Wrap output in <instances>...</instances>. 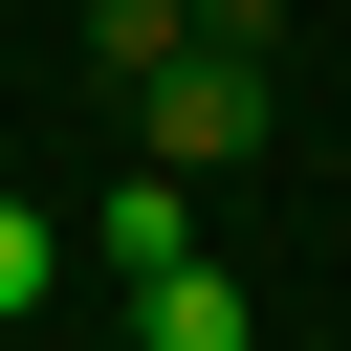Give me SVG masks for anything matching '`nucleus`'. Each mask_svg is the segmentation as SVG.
I'll return each mask as SVG.
<instances>
[{
  "label": "nucleus",
  "mask_w": 351,
  "mask_h": 351,
  "mask_svg": "<svg viewBox=\"0 0 351 351\" xmlns=\"http://www.w3.org/2000/svg\"><path fill=\"white\" fill-rule=\"evenodd\" d=\"M219 154H263V66L241 44H176L154 66V176H219Z\"/></svg>",
  "instance_id": "1"
},
{
  "label": "nucleus",
  "mask_w": 351,
  "mask_h": 351,
  "mask_svg": "<svg viewBox=\"0 0 351 351\" xmlns=\"http://www.w3.org/2000/svg\"><path fill=\"white\" fill-rule=\"evenodd\" d=\"M132 351H263V307H241L219 263H154V285H132Z\"/></svg>",
  "instance_id": "2"
},
{
  "label": "nucleus",
  "mask_w": 351,
  "mask_h": 351,
  "mask_svg": "<svg viewBox=\"0 0 351 351\" xmlns=\"http://www.w3.org/2000/svg\"><path fill=\"white\" fill-rule=\"evenodd\" d=\"M176 197H197V176H110V263H132V285H154V263H197V219H176Z\"/></svg>",
  "instance_id": "3"
},
{
  "label": "nucleus",
  "mask_w": 351,
  "mask_h": 351,
  "mask_svg": "<svg viewBox=\"0 0 351 351\" xmlns=\"http://www.w3.org/2000/svg\"><path fill=\"white\" fill-rule=\"evenodd\" d=\"M88 44H110V66H132V88H154V66H176V44H197V0H88Z\"/></svg>",
  "instance_id": "4"
},
{
  "label": "nucleus",
  "mask_w": 351,
  "mask_h": 351,
  "mask_svg": "<svg viewBox=\"0 0 351 351\" xmlns=\"http://www.w3.org/2000/svg\"><path fill=\"white\" fill-rule=\"evenodd\" d=\"M44 285H66V241H44V219H22V197H0V329H22V307H44Z\"/></svg>",
  "instance_id": "5"
}]
</instances>
